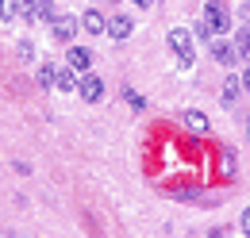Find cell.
Returning <instances> with one entry per match:
<instances>
[{
    "label": "cell",
    "instance_id": "ac0fdd59",
    "mask_svg": "<svg viewBox=\"0 0 250 238\" xmlns=\"http://www.w3.org/2000/svg\"><path fill=\"white\" fill-rule=\"evenodd\" d=\"M20 58H23V61H31V58H35V46H31V42H27V39L20 42Z\"/></svg>",
    "mask_w": 250,
    "mask_h": 238
},
{
    "label": "cell",
    "instance_id": "e0dca14e",
    "mask_svg": "<svg viewBox=\"0 0 250 238\" xmlns=\"http://www.w3.org/2000/svg\"><path fill=\"white\" fill-rule=\"evenodd\" d=\"M20 16H23V20H31V23H35V0H20Z\"/></svg>",
    "mask_w": 250,
    "mask_h": 238
},
{
    "label": "cell",
    "instance_id": "30bf717a",
    "mask_svg": "<svg viewBox=\"0 0 250 238\" xmlns=\"http://www.w3.org/2000/svg\"><path fill=\"white\" fill-rule=\"evenodd\" d=\"M54 85H58V69L50 61H42L39 65V89H54Z\"/></svg>",
    "mask_w": 250,
    "mask_h": 238
},
{
    "label": "cell",
    "instance_id": "9c48e42d",
    "mask_svg": "<svg viewBox=\"0 0 250 238\" xmlns=\"http://www.w3.org/2000/svg\"><path fill=\"white\" fill-rule=\"evenodd\" d=\"M77 85H81V81H77V69H73V65L58 69V85H54V89H62V92H73Z\"/></svg>",
    "mask_w": 250,
    "mask_h": 238
},
{
    "label": "cell",
    "instance_id": "4fadbf2b",
    "mask_svg": "<svg viewBox=\"0 0 250 238\" xmlns=\"http://www.w3.org/2000/svg\"><path fill=\"white\" fill-rule=\"evenodd\" d=\"M35 20H39V23H50V20H54V4H50V0H35Z\"/></svg>",
    "mask_w": 250,
    "mask_h": 238
},
{
    "label": "cell",
    "instance_id": "6da1fadb",
    "mask_svg": "<svg viewBox=\"0 0 250 238\" xmlns=\"http://www.w3.org/2000/svg\"><path fill=\"white\" fill-rule=\"evenodd\" d=\"M77 31H81V20H77V16H54V20H50V35H54L58 42H73Z\"/></svg>",
    "mask_w": 250,
    "mask_h": 238
},
{
    "label": "cell",
    "instance_id": "ba28073f",
    "mask_svg": "<svg viewBox=\"0 0 250 238\" xmlns=\"http://www.w3.org/2000/svg\"><path fill=\"white\" fill-rule=\"evenodd\" d=\"M81 31H89V35H100V31H108V20H104L100 12H85V16H81Z\"/></svg>",
    "mask_w": 250,
    "mask_h": 238
},
{
    "label": "cell",
    "instance_id": "8fae6325",
    "mask_svg": "<svg viewBox=\"0 0 250 238\" xmlns=\"http://www.w3.org/2000/svg\"><path fill=\"white\" fill-rule=\"evenodd\" d=\"M185 127L188 131H200V135H204V131H208V119H204V112H185Z\"/></svg>",
    "mask_w": 250,
    "mask_h": 238
},
{
    "label": "cell",
    "instance_id": "3957f363",
    "mask_svg": "<svg viewBox=\"0 0 250 238\" xmlns=\"http://www.w3.org/2000/svg\"><path fill=\"white\" fill-rule=\"evenodd\" d=\"M204 20H208L216 31H223L227 23H231V12H227V4H223V0H208V8H204Z\"/></svg>",
    "mask_w": 250,
    "mask_h": 238
},
{
    "label": "cell",
    "instance_id": "52a82bcc",
    "mask_svg": "<svg viewBox=\"0 0 250 238\" xmlns=\"http://www.w3.org/2000/svg\"><path fill=\"white\" fill-rule=\"evenodd\" d=\"M69 65H73L77 73H89V65H93V50H89V46H69Z\"/></svg>",
    "mask_w": 250,
    "mask_h": 238
},
{
    "label": "cell",
    "instance_id": "5bb4252c",
    "mask_svg": "<svg viewBox=\"0 0 250 238\" xmlns=\"http://www.w3.org/2000/svg\"><path fill=\"white\" fill-rule=\"evenodd\" d=\"M20 16V0H0V20L8 23V20H16Z\"/></svg>",
    "mask_w": 250,
    "mask_h": 238
},
{
    "label": "cell",
    "instance_id": "8992f818",
    "mask_svg": "<svg viewBox=\"0 0 250 238\" xmlns=\"http://www.w3.org/2000/svg\"><path fill=\"white\" fill-rule=\"evenodd\" d=\"M131 31H135L131 16H112V20H108V35H112V39H120V42L131 39Z\"/></svg>",
    "mask_w": 250,
    "mask_h": 238
},
{
    "label": "cell",
    "instance_id": "277c9868",
    "mask_svg": "<svg viewBox=\"0 0 250 238\" xmlns=\"http://www.w3.org/2000/svg\"><path fill=\"white\" fill-rule=\"evenodd\" d=\"M77 92H81V100L96 104V100L104 96V81H100L96 73H85V77H81V85H77Z\"/></svg>",
    "mask_w": 250,
    "mask_h": 238
},
{
    "label": "cell",
    "instance_id": "44dd1931",
    "mask_svg": "<svg viewBox=\"0 0 250 238\" xmlns=\"http://www.w3.org/2000/svg\"><path fill=\"white\" fill-rule=\"evenodd\" d=\"M243 89H250V65H247V73H243Z\"/></svg>",
    "mask_w": 250,
    "mask_h": 238
},
{
    "label": "cell",
    "instance_id": "ffe728a7",
    "mask_svg": "<svg viewBox=\"0 0 250 238\" xmlns=\"http://www.w3.org/2000/svg\"><path fill=\"white\" fill-rule=\"evenodd\" d=\"M239 227H243V235H250V208L243 211V223H239Z\"/></svg>",
    "mask_w": 250,
    "mask_h": 238
},
{
    "label": "cell",
    "instance_id": "9a60e30c",
    "mask_svg": "<svg viewBox=\"0 0 250 238\" xmlns=\"http://www.w3.org/2000/svg\"><path fill=\"white\" fill-rule=\"evenodd\" d=\"M192 35H196V39H212V35H216V27H212L208 20H200V23H192Z\"/></svg>",
    "mask_w": 250,
    "mask_h": 238
},
{
    "label": "cell",
    "instance_id": "5b68a950",
    "mask_svg": "<svg viewBox=\"0 0 250 238\" xmlns=\"http://www.w3.org/2000/svg\"><path fill=\"white\" fill-rule=\"evenodd\" d=\"M212 58L219 61V65H235L239 61V50H235V42H212Z\"/></svg>",
    "mask_w": 250,
    "mask_h": 238
},
{
    "label": "cell",
    "instance_id": "7a4b0ae2",
    "mask_svg": "<svg viewBox=\"0 0 250 238\" xmlns=\"http://www.w3.org/2000/svg\"><path fill=\"white\" fill-rule=\"evenodd\" d=\"M166 42L173 46V54H181V65H188V61H192V31H185V27H173Z\"/></svg>",
    "mask_w": 250,
    "mask_h": 238
},
{
    "label": "cell",
    "instance_id": "2e32d148",
    "mask_svg": "<svg viewBox=\"0 0 250 238\" xmlns=\"http://www.w3.org/2000/svg\"><path fill=\"white\" fill-rule=\"evenodd\" d=\"M219 169H223V177H231V173H235V154H231V150L223 154V161H219Z\"/></svg>",
    "mask_w": 250,
    "mask_h": 238
},
{
    "label": "cell",
    "instance_id": "7402d4cb",
    "mask_svg": "<svg viewBox=\"0 0 250 238\" xmlns=\"http://www.w3.org/2000/svg\"><path fill=\"white\" fill-rule=\"evenodd\" d=\"M131 4H139V8H150V4H154V0H131Z\"/></svg>",
    "mask_w": 250,
    "mask_h": 238
},
{
    "label": "cell",
    "instance_id": "7c38bea8",
    "mask_svg": "<svg viewBox=\"0 0 250 238\" xmlns=\"http://www.w3.org/2000/svg\"><path fill=\"white\" fill-rule=\"evenodd\" d=\"M239 92H243V81H239V77L223 81V104H235V100H239Z\"/></svg>",
    "mask_w": 250,
    "mask_h": 238
},
{
    "label": "cell",
    "instance_id": "d6986e66",
    "mask_svg": "<svg viewBox=\"0 0 250 238\" xmlns=\"http://www.w3.org/2000/svg\"><path fill=\"white\" fill-rule=\"evenodd\" d=\"M124 100H127V104H131V108H143V96H139V92H131V89L124 92Z\"/></svg>",
    "mask_w": 250,
    "mask_h": 238
}]
</instances>
